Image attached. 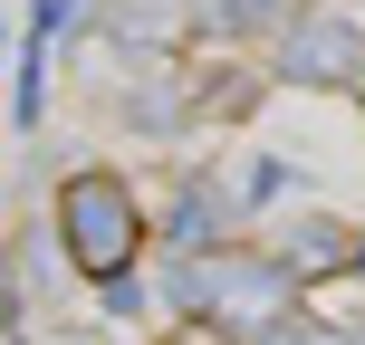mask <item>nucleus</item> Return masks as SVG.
Instances as JSON below:
<instances>
[{
	"label": "nucleus",
	"mask_w": 365,
	"mask_h": 345,
	"mask_svg": "<svg viewBox=\"0 0 365 345\" xmlns=\"http://www.w3.org/2000/svg\"><path fill=\"white\" fill-rule=\"evenodd\" d=\"M356 269H365V240H356Z\"/></svg>",
	"instance_id": "9d476101"
},
{
	"label": "nucleus",
	"mask_w": 365,
	"mask_h": 345,
	"mask_svg": "<svg viewBox=\"0 0 365 345\" xmlns=\"http://www.w3.org/2000/svg\"><path fill=\"white\" fill-rule=\"evenodd\" d=\"M221 29H259V19H279V0H212Z\"/></svg>",
	"instance_id": "6e6552de"
},
{
	"label": "nucleus",
	"mask_w": 365,
	"mask_h": 345,
	"mask_svg": "<svg viewBox=\"0 0 365 345\" xmlns=\"http://www.w3.org/2000/svg\"><path fill=\"white\" fill-rule=\"evenodd\" d=\"M356 68H365V29L346 10H308L289 29V77H298V87H346Z\"/></svg>",
	"instance_id": "7ed1b4c3"
},
{
	"label": "nucleus",
	"mask_w": 365,
	"mask_h": 345,
	"mask_svg": "<svg viewBox=\"0 0 365 345\" xmlns=\"http://www.w3.org/2000/svg\"><path fill=\"white\" fill-rule=\"evenodd\" d=\"M58 250L77 259V278L115 288V278L135 269V250H145V201L115 173H68L58 182Z\"/></svg>",
	"instance_id": "f257e3e1"
},
{
	"label": "nucleus",
	"mask_w": 365,
	"mask_h": 345,
	"mask_svg": "<svg viewBox=\"0 0 365 345\" xmlns=\"http://www.w3.org/2000/svg\"><path fill=\"white\" fill-rule=\"evenodd\" d=\"M212 230H221V192H212V182H192L182 211H173V240H182V250H212Z\"/></svg>",
	"instance_id": "0eeeda50"
},
{
	"label": "nucleus",
	"mask_w": 365,
	"mask_h": 345,
	"mask_svg": "<svg viewBox=\"0 0 365 345\" xmlns=\"http://www.w3.org/2000/svg\"><path fill=\"white\" fill-rule=\"evenodd\" d=\"M289 269L279 259H212V317L221 327H240V336H269V327H289Z\"/></svg>",
	"instance_id": "f03ea898"
},
{
	"label": "nucleus",
	"mask_w": 365,
	"mask_h": 345,
	"mask_svg": "<svg viewBox=\"0 0 365 345\" xmlns=\"http://www.w3.org/2000/svg\"><path fill=\"white\" fill-rule=\"evenodd\" d=\"M259 345H336V336H308V327H269Z\"/></svg>",
	"instance_id": "1a4fd4ad"
},
{
	"label": "nucleus",
	"mask_w": 365,
	"mask_h": 345,
	"mask_svg": "<svg viewBox=\"0 0 365 345\" xmlns=\"http://www.w3.org/2000/svg\"><path fill=\"white\" fill-rule=\"evenodd\" d=\"M173 19H182V0H115V38L125 48H164Z\"/></svg>",
	"instance_id": "423d86ee"
},
{
	"label": "nucleus",
	"mask_w": 365,
	"mask_h": 345,
	"mask_svg": "<svg viewBox=\"0 0 365 345\" xmlns=\"http://www.w3.org/2000/svg\"><path fill=\"white\" fill-rule=\"evenodd\" d=\"M87 19V0H29V58H19V125H38L48 106V48Z\"/></svg>",
	"instance_id": "20e7f679"
},
{
	"label": "nucleus",
	"mask_w": 365,
	"mask_h": 345,
	"mask_svg": "<svg viewBox=\"0 0 365 345\" xmlns=\"http://www.w3.org/2000/svg\"><path fill=\"white\" fill-rule=\"evenodd\" d=\"M346 259H356V240L336 230V221H298L289 250H279V269L289 278H327V269H346Z\"/></svg>",
	"instance_id": "39448f33"
}]
</instances>
